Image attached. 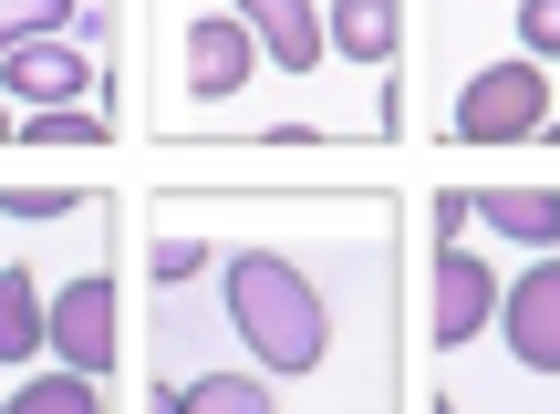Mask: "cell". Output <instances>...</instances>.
I'll return each mask as SVG.
<instances>
[{"instance_id":"1","label":"cell","mask_w":560,"mask_h":414,"mask_svg":"<svg viewBox=\"0 0 560 414\" xmlns=\"http://www.w3.org/2000/svg\"><path fill=\"white\" fill-rule=\"evenodd\" d=\"M405 217L384 177H156L145 187V394L260 374L291 414H405Z\"/></svg>"},{"instance_id":"2","label":"cell","mask_w":560,"mask_h":414,"mask_svg":"<svg viewBox=\"0 0 560 414\" xmlns=\"http://www.w3.org/2000/svg\"><path fill=\"white\" fill-rule=\"evenodd\" d=\"M145 135L156 145H260L270 135V62L229 0H145Z\"/></svg>"},{"instance_id":"3","label":"cell","mask_w":560,"mask_h":414,"mask_svg":"<svg viewBox=\"0 0 560 414\" xmlns=\"http://www.w3.org/2000/svg\"><path fill=\"white\" fill-rule=\"evenodd\" d=\"M270 62V135L219 156H322V145H395V94H363L332 62V0H229Z\"/></svg>"},{"instance_id":"4","label":"cell","mask_w":560,"mask_h":414,"mask_svg":"<svg viewBox=\"0 0 560 414\" xmlns=\"http://www.w3.org/2000/svg\"><path fill=\"white\" fill-rule=\"evenodd\" d=\"M425 414H560V249H529L499 321L457 363H425Z\"/></svg>"},{"instance_id":"5","label":"cell","mask_w":560,"mask_h":414,"mask_svg":"<svg viewBox=\"0 0 560 414\" xmlns=\"http://www.w3.org/2000/svg\"><path fill=\"white\" fill-rule=\"evenodd\" d=\"M425 145H560V83L509 42H446L405 52Z\"/></svg>"},{"instance_id":"6","label":"cell","mask_w":560,"mask_h":414,"mask_svg":"<svg viewBox=\"0 0 560 414\" xmlns=\"http://www.w3.org/2000/svg\"><path fill=\"white\" fill-rule=\"evenodd\" d=\"M509 270L488 259V238H425V291H416V353L425 363H457L467 342L499 321Z\"/></svg>"},{"instance_id":"7","label":"cell","mask_w":560,"mask_h":414,"mask_svg":"<svg viewBox=\"0 0 560 414\" xmlns=\"http://www.w3.org/2000/svg\"><path fill=\"white\" fill-rule=\"evenodd\" d=\"M115 249H125V228L94 238V249L62 270V291H52V363H73V374H94V383L125 374V270H115Z\"/></svg>"},{"instance_id":"8","label":"cell","mask_w":560,"mask_h":414,"mask_svg":"<svg viewBox=\"0 0 560 414\" xmlns=\"http://www.w3.org/2000/svg\"><path fill=\"white\" fill-rule=\"evenodd\" d=\"M478 238H509V249H560V177L550 187H478Z\"/></svg>"},{"instance_id":"9","label":"cell","mask_w":560,"mask_h":414,"mask_svg":"<svg viewBox=\"0 0 560 414\" xmlns=\"http://www.w3.org/2000/svg\"><path fill=\"white\" fill-rule=\"evenodd\" d=\"M0 414H115V383L73 374V363H32L0 383Z\"/></svg>"},{"instance_id":"10","label":"cell","mask_w":560,"mask_h":414,"mask_svg":"<svg viewBox=\"0 0 560 414\" xmlns=\"http://www.w3.org/2000/svg\"><path fill=\"white\" fill-rule=\"evenodd\" d=\"M115 135H125V125L104 115V104H62V115H21V145H52V156H62V145H73V156H104Z\"/></svg>"},{"instance_id":"11","label":"cell","mask_w":560,"mask_h":414,"mask_svg":"<svg viewBox=\"0 0 560 414\" xmlns=\"http://www.w3.org/2000/svg\"><path fill=\"white\" fill-rule=\"evenodd\" d=\"M73 21H83V0H0V62L42 32H73Z\"/></svg>"},{"instance_id":"12","label":"cell","mask_w":560,"mask_h":414,"mask_svg":"<svg viewBox=\"0 0 560 414\" xmlns=\"http://www.w3.org/2000/svg\"><path fill=\"white\" fill-rule=\"evenodd\" d=\"M436 11H457V0H436Z\"/></svg>"}]
</instances>
